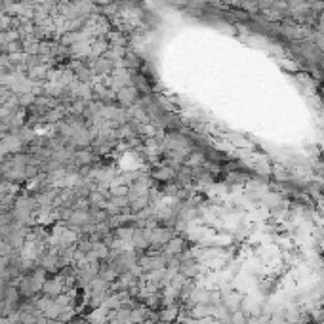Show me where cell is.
<instances>
[{
	"label": "cell",
	"instance_id": "1",
	"mask_svg": "<svg viewBox=\"0 0 324 324\" xmlns=\"http://www.w3.org/2000/svg\"><path fill=\"white\" fill-rule=\"evenodd\" d=\"M139 99H141V96L132 84H128V86H124V88H120L117 92V103L120 107H124V109H132L133 105L139 103Z\"/></svg>",
	"mask_w": 324,
	"mask_h": 324
},
{
	"label": "cell",
	"instance_id": "7",
	"mask_svg": "<svg viewBox=\"0 0 324 324\" xmlns=\"http://www.w3.org/2000/svg\"><path fill=\"white\" fill-rule=\"evenodd\" d=\"M256 2H259V0H256Z\"/></svg>",
	"mask_w": 324,
	"mask_h": 324
},
{
	"label": "cell",
	"instance_id": "4",
	"mask_svg": "<svg viewBox=\"0 0 324 324\" xmlns=\"http://www.w3.org/2000/svg\"><path fill=\"white\" fill-rule=\"evenodd\" d=\"M132 86L139 92V96H141V97L151 94V84H149L147 74L145 73H137V71L132 73Z\"/></svg>",
	"mask_w": 324,
	"mask_h": 324
},
{
	"label": "cell",
	"instance_id": "2",
	"mask_svg": "<svg viewBox=\"0 0 324 324\" xmlns=\"http://www.w3.org/2000/svg\"><path fill=\"white\" fill-rule=\"evenodd\" d=\"M63 292H69L67 286H65V280L61 279L59 275H54V277H48L42 284V294L50 295V297H58Z\"/></svg>",
	"mask_w": 324,
	"mask_h": 324
},
{
	"label": "cell",
	"instance_id": "5",
	"mask_svg": "<svg viewBox=\"0 0 324 324\" xmlns=\"http://www.w3.org/2000/svg\"><path fill=\"white\" fill-rule=\"evenodd\" d=\"M6 157H8V151H6V149H4V147H2V145H0V162L4 161Z\"/></svg>",
	"mask_w": 324,
	"mask_h": 324
},
{
	"label": "cell",
	"instance_id": "6",
	"mask_svg": "<svg viewBox=\"0 0 324 324\" xmlns=\"http://www.w3.org/2000/svg\"><path fill=\"white\" fill-rule=\"evenodd\" d=\"M4 133H8V132H4V128H2V126H0V139H2V137H4Z\"/></svg>",
	"mask_w": 324,
	"mask_h": 324
},
{
	"label": "cell",
	"instance_id": "3",
	"mask_svg": "<svg viewBox=\"0 0 324 324\" xmlns=\"http://www.w3.org/2000/svg\"><path fill=\"white\" fill-rule=\"evenodd\" d=\"M97 159H99V157H97L90 147L76 149V151H74V157H73L74 164H76L78 168H84V166H97Z\"/></svg>",
	"mask_w": 324,
	"mask_h": 324
}]
</instances>
